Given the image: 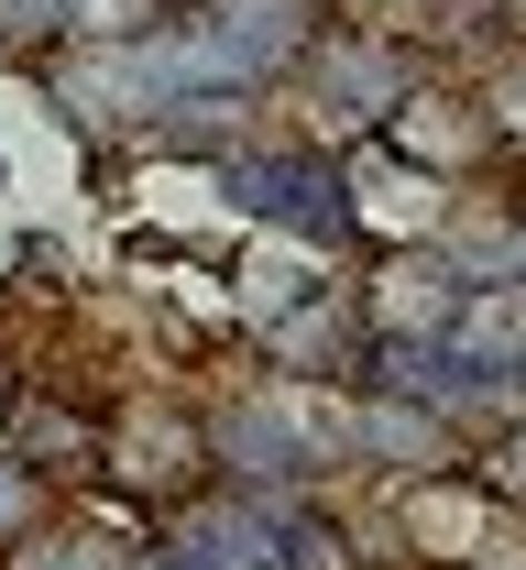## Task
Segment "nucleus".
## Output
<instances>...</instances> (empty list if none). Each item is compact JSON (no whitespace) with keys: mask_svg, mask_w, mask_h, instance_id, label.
I'll list each match as a JSON object with an SVG mask.
<instances>
[{"mask_svg":"<svg viewBox=\"0 0 526 570\" xmlns=\"http://www.w3.org/2000/svg\"><path fill=\"white\" fill-rule=\"evenodd\" d=\"M56 527V472H33L11 439H0V549H22V538H44Z\"/></svg>","mask_w":526,"mask_h":570,"instance_id":"11","label":"nucleus"},{"mask_svg":"<svg viewBox=\"0 0 526 570\" xmlns=\"http://www.w3.org/2000/svg\"><path fill=\"white\" fill-rule=\"evenodd\" d=\"M153 22H176L165 0H67V45H132Z\"/></svg>","mask_w":526,"mask_h":570,"instance_id":"14","label":"nucleus"},{"mask_svg":"<svg viewBox=\"0 0 526 570\" xmlns=\"http://www.w3.org/2000/svg\"><path fill=\"white\" fill-rule=\"evenodd\" d=\"M428 77V56L406 45V33H384V22H329L318 33V56H307L286 88H297V110H318L329 132L374 142L395 110H406V88Z\"/></svg>","mask_w":526,"mask_h":570,"instance_id":"1","label":"nucleus"},{"mask_svg":"<svg viewBox=\"0 0 526 570\" xmlns=\"http://www.w3.org/2000/svg\"><path fill=\"white\" fill-rule=\"evenodd\" d=\"M494 527H505V504L483 494L472 461H450V472H406V483H395V549H406L417 570H460Z\"/></svg>","mask_w":526,"mask_h":570,"instance_id":"5","label":"nucleus"},{"mask_svg":"<svg viewBox=\"0 0 526 570\" xmlns=\"http://www.w3.org/2000/svg\"><path fill=\"white\" fill-rule=\"evenodd\" d=\"M230 318H241V330H275V318H286V307H307V296H318V285H340L329 275V253H318V242H286V230H241V253H230Z\"/></svg>","mask_w":526,"mask_h":570,"instance_id":"10","label":"nucleus"},{"mask_svg":"<svg viewBox=\"0 0 526 570\" xmlns=\"http://www.w3.org/2000/svg\"><path fill=\"white\" fill-rule=\"evenodd\" d=\"M165 11H209V0H165Z\"/></svg>","mask_w":526,"mask_h":570,"instance_id":"22","label":"nucleus"},{"mask_svg":"<svg viewBox=\"0 0 526 570\" xmlns=\"http://www.w3.org/2000/svg\"><path fill=\"white\" fill-rule=\"evenodd\" d=\"M460 296H472V285H460V264L439 253V242H395V253H374V264H363V285H351L363 330H374V341H406V352L450 341Z\"/></svg>","mask_w":526,"mask_h":570,"instance_id":"4","label":"nucleus"},{"mask_svg":"<svg viewBox=\"0 0 526 570\" xmlns=\"http://www.w3.org/2000/svg\"><path fill=\"white\" fill-rule=\"evenodd\" d=\"M472 472H483V494L505 504V515H526V417L483 428V450H472Z\"/></svg>","mask_w":526,"mask_h":570,"instance_id":"15","label":"nucleus"},{"mask_svg":"<svg viewBox=\"0 0 526 570\" xmlns=\"http://www.w3.org/2000/svg\"><path fill=\"white\" fill-rule=\"evenodd\" d=\"M44 56H67V0H0V67H44Z\"/></svg>","mask_w":526,"mask_h":570,"instance_id":"12","label":"nucleus"},{"mask_svg":"<svg viewBox=\"0 0 526 570\" xmlns=\"http://www.w3.org/2000/svg\"><path fill=\"white\" fill-rule=\"evenodd\" d=\"M329 11H395V0H329Z\"/></svg>","mask_w":526,"mask_h":570,"instance_id":"21","label":"nucleus"},{"mask_svg":"<svg viewBox=\"0 0 526 570\" xmlns=\"http://www.w3.org/2000/svg\"><path fill=\"white\" fill-rule=\"evenodd\" d=\"M99 483L143 504H198L220 494V461H209V417L187 395H121L110 428H99Z\"/></svg>","mask_w":526,"mask_h":570,"instance_id":"2","label":"nucleus"},{"mask_svg":"<svg viewBox=\"0 0 526 570\" xmlns=\"http://www.w3.org/2000/svg\"><path fill=\"white\" fill-rule=\"evenodd\" d=\"M11 570H143L132 549H99V527H44V538H22Z\"/></svg>","mask_w":526,"mask_h":570,"instance_id":"13","label":"nucleus"},{"mask_svg":"<svg viewBox=\"0 0 526 570\" xmlns=\"http://www.w3.org/2000/svg\"><path fill=\"white\" fill-rule=\"evenodd\" d=\"M198 33H209V56H220V77L230 88H286V77L318 56V33L340 22L329 0H209V11H187Z\"/></svg>","mask_w":526,"mask_h":570,"instance_id":"3","label":"nucleus"},{"mask_svg":"<svg viewBox=\"0 0 526 570\" xmlns=\"http://www.w3.org/2000/svg\"><path fill=\"white\" fill-rule=\"evenodd\" d=\"M11 406H22V373H11V362H0V428H11Z\"/></svg>","mask_w":526,"mask_h":570,"instance_id":"19","label":"nucleus"},{"mask_svg":"<svg viewBox=\"0 0 526 570\" xmlns=\"http://www.w3.org/2000/svg\"><path fill=\"white\" fill-rule=\"evenodd\" d=\"M275 373H297V384H363V352H374V330H363V307H351V285H318L307 307H286L275 330H252Z\"/></svg>","mask_w":526,"mask_h":570,"instance_id":"8","label":"nucleus"},{"mask_svg":"<svg viewBox=\"0 0 526 570\" xmlns=\"http://www.w3.org/2000/svg\"><path fill=\"white\" fill-rule=\"evenodd\" d=\"M505 219H516V230H526V165H516V198H505Z\"/></svg>","mask_w":526,"mask_h":570,"instance_id":"20","label":"nucleus"},{"mask_svg":"<svg viewBox=\"0 0 526 570\" xmlns=\"http://www.w3.org/2000/svg\"><path fill=\"white\" fill-rule=\"evenodd\" d=\"M374 142H384V154H406L417 176H439V187H450V176H472V165L494 154V121H483V99H472V88L417 77V88H406V110H395Z\"/></svg>","mask_w":526,"mask_h":570,"instance_id":"7","label":"nucleus"},{"mask_svg":"<svg viewBox=\"0 0 526 570\" xmlns=\"http://www.w3.org/2000/svg\"><path fill=\"white\" fill-rule=\"evenodd\" d=\"M340 198H351V242H439V219H450V187L439 176H417L406 154H384V142H340Z\"/></svg>","mask_w":526,"mask_h":570,"instance_id":"6","label":"nucleus"},{"mask_svg":"<svg viewBox=\"0 0 526 570\" xmlns=\"http://www.w3.org/2000/svg\"><path fill=\"white\" fill-rule=\"evenodd\" d=\"M22 264H33V242H22V219H11V209H0V285H11V275H22Z\"/></svg>","mask_w":526,"mask_h":570,"instance_id":"18","label":"nucleus"},{"mask_svg":"<svg viewBox=\"0 0 526 570\" xmlns=\"http://www.w3.org/2000/svg\"><path fill=\"white\" fill-rule=\"evenodd\" d=\"M460 570H526V538H505V527H494V538H483V549H472Z\"/></svg>","mask_w":526,"mask_h":570,"instance_id":"17","label":"nucleus"},{"mask_svg":"<svg viewBox=\"0 0 526 570\" xmlns=\"http://www.w3.org/2000/svg\"><path fill=\"white\" fill-rule=\"evenodd\" d=\"M472 99H483V121H494V154H516V165H526V56H505Z\"/></svg>","mask_w":526,"mask_h":570,"instance_id":"16","label":"nucleus"},{"mask_svg":"<svg viewBox=\"0 0 526 570\" xmlns=\"http://www.w3.org/2000/svg\"><path fill=\"white\" fill-rule=\"evenodd\" d=\"M351 439H363V472H450L472 461V439H460L439 406H417V395H384V384H351Z\"/></svg>","mask_w":526,"mask_h":570,"instance_id":"9","label":"nucleus"}]
</instances>
